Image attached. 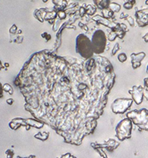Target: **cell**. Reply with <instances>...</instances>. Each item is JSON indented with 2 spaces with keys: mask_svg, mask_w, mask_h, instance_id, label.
<instances>
[{
  "mask_svg": "<svg viewBox=\"0 0 148 158\" xmlns=\"http://www.w3.org/2000/svg\"><path fill=\"white\" fill-rule=\"evenodd\" d=\"M76 50L77 53L85 59L91 58L94 53L92 42L84 34H79L76 40Z\"/></svg>",
  "mask_w": 148,
  "mask_h": 158,
  "instance_id": "1",
  "label": "cell"
},
{
  "mask_svg": "<svg viewBox=\"0 0 148 158\" xmlns=\"http://www.w3.org/2000/svg\"><path fill=\"white\" fill-rule=\"evenodd\" d=\"M128 117L133 120L135 124L143 129L148 130V111L146 109L134 110L128 113Z\"/></svg>",
  "mask_w": 148,
  "mask_h": 158,
  "instance_id": "2",
  "label": "cell"
},
{
  "mask_svg": "<svg viewBox=\"0 0 148 158\" xmlns=\"http://www.w3.org/2000/svg\"><path fill=\"white\" fill-rule=\"evenodd\" d=\"M91 42L94 53H102L105 51L107 45V38L105 32L102 30H97L95 31L93 34Z\"/></svg>",
  "mask_w": 148,
  "mask_h": 158,
  "instance_id": "3",
  "label": "cell"
},
{
  "mask_svg": "<svg viewBox=\"0 0 148 158\" xmlns=\"http://www.w3.org/2000/svg\"><path fill=\"white\" fill-rule=\"evenodd\" d=\"M132 122L129 118L124 119L121 120L116 128V132L118 138L121 140H124L126 138H129L131 135Z\"/></svg>",
  "mask_w": 148,
  "mask_h": 158,
  "instance_id": "4",
  "label": "cell"
},
{
  "mask_svg": "<svg viewBox=\"0 0 148 158\" xmlns=\"http://www.w3.org/2000/svg\"><path fill=\"white\" fill-rule=\"evenodd\" d=\"M133 99L128 98H118L115 100L111 105V109L114 113L123 114L131 106Z\"/></svg>",
  "mask_w": 148,
  "mask_h": 158,
  "instance_id": "5",
  "label": "cell"
},
{
  "mask_svg": "<svg viewBox=\"0 0 148 158\" xmlns=\"http://www.w3.org/2000/svg\"><path fill=\"white\" fill-rule=\"evenodd\" d=\"M129 92L132 95L133 100L135 101L136 104L139 105L142 103L144 97V89L142 86L133 87L132 90H130Z\"/></svg>",
  "mask_w": 148,
  "mask_h": 158,
  "instance_id": "6",
  "label": "cell"
},
{
  "mask_svg": "<svg viewBox=\"0 0 148 158\" xmlns=\"http://www.w3.org/2000/svg\"><path fill=\"white\" fill-rule=\"evenodd\" d=\"M135 17H136L137 22L139 26L140 27H144L148 24V9L139 10L135 13Z\"/></svg>",
  "mask_w": 148,
  "mask_h": 158,
  "instance_id": "7",
  "label": "cell"
},
{
  "mask_svg": "<svg viewBox=\"0 0 148 158\" xmlns=\"http://www.w3.org/2000/svg\"><path fill=\"white\" fill-rule=\"evenodd\" d=\"M145 53L143 52H139V53L131 54L130 57H131V62H132V66L133 69H137L141 66V62L143 60V59L145 57Z\"/></svg>",
  "mask_w": 148,
  "mask_h": 158,
  "instance_id": "8",
  "label": "cell"
},
{
  "mask_svg": "<svg viewBox=\"0 0 148 158\" xmlns=\"http://www.w3.org/2000/svg\"><path fill=\"white\" fill-rule=\"evenodd\" d=\"M94 3L99 9L105 10L109 8L110 4V0H93Z\"/></svg>",
  "mask_w": 148,
  "mask_h": 158,
  "instance_id": "9",
  "label": "cell"
},
{
  "mask_svg": "<svg viewBox=\"0 0 148 158\" xmlns=\"http://www.w3.org/2000/svg\"><path fill=\"white\" fill-rule=\"evenodd\" d=\"M54 4L56 5V6H57L58 8H65L67 5V2L66 0H53Z\"/></svg>",
  "mask_w": 148,
  "mask_h": 158,
  "instance_id": "10",
  "label": "cell"
},
{
  "mask_svg": "<svg viewBox=\"0 0 148 158\" xmlns=\"http://www.w3.org/2000/svg\"><path fill=\"white\" fill-rule=\"evenodd\" d=\"M135 4V0H128L127 2H125L124 4V8L125 9L130 10L133 8V5Z\"/></svg>",
  "mask_w": 148,
  "mask_h": 158,
  "instance_id": "11",
  "label": "cell"
},
{
  "mask_svg": "<svg viewBox=\"0 0 148 158\" xmlns=\"http://www.w3.org/2000/svg\"><path fill=\"white\" fill-rule=\"evenodd\" d=\"M109 8L112 10L113 12H119L120 10L121 6L117 3H110Z\"/></svg>",
  "mask_w": 148,
  "mask_h": 158,
  "instance_id": "12",
  "label": "cell"
},
{
  "mask_svg": "<svg viewBox=\"0 0 148 158\" xmlns=\"http://www.w3.org/2000/svg\"><path fill=\"white\" fill-rule=\"evenodd\" d=\"M144 95L145 96V98L148 101V78H144Z\"/></svg>",
  "mask_w": 148,
  "mask_h": 158,
  "instance_id": "13",
  "label": "cell"
},
{
  "mask_svg": "<svg viewBox=\"0 0 148 158\" xmlns=\"http://www.w3.org/2000/svg\"><path fill=\"white\" fill-rule=\"evenodd\" d=\"M118 59H119V61H120V62H124V61L127 60L126 54L124 53V52L119 54V55L118 56Z\"/></svg>",
  "mask_w": 148,
  "mask_h": 158,
  "instance_id": "14",
  "label": "cell"
},
{
  "mask_svg": "<svg viewBox=\"0 0 148 158\" xmlns=\"http://www.w3.org/2000/svg\"><path fill=\"white\" fill-rule=\"evenodd\" d=\"M87 9H90V11L87 12V13L88 14H90V15H93V14L96 12V8H95L93 6H92V5H88Z\"/></svg>",
  "mask_w": 148,
  "mask_h": 158,
  "instance_id": "15",
  "label": "cell"
},
{
  "mask_svg": "<svg viewBox=\"0 0 148 158\" xmlns=\"http://www.w3.org/2000/svg\"><path fill=\"white\" fill-rule=\"evenodd\" d=\"M58 16H59L60 19H65V17H66V13H65L64 11H62V10H60V11L58 13Z\"/></svg>",
  "mask_w": 148,
  "mask_h": 158,
  "instance_id": "16",
  "label": "cell"
},
{
  "mask_svg": "<svg viewBox=\"0 0 148 158\" xmlns=\"http://www.w3.org/2000/svg\"><path fill=\"white\" fill-rule=\"evenodd\" d=\"M128 20V22H130V25L131 26H134L135 24H134V21H133V18H131V17H128V19H127Z\"/></svg>",
  "mask_w": 148,
  "mask_h": 158,
  "instance_id": "17",
  "label": "cell"
},
{
  "mask_svg": "<svg viewBox=\"0 0 148 158\" xmlns=\"http://www.w3.org/2000/svg\"><path fill=\"white\" fill-rule=\"evenodd\" d=\"M3 91H4V89H3V86L0 83V98L3 97Z\"/></svg>",
  "mask_w": 148,
  "mask_h": 158,
  "instance_id": "18",
  "label": "cell"
},
{
  "mask_svg": "<svg viewBox=\"0 0 148 158\" xmlns=\"http://www.w3.org/2000/svg\"><path fill=\"white\" fill-rule=\"evenodd\" d=\"M143 39L145 41V42H148V33H146V34L143 36Z\"/></svg>",
  "mask_w": 148,
  "mask_h": 158,
  "instance_id": "19",
  "label": "cell"
},
{
  "mask_svg": "<svg viewBox=\"0 0 148 158\" xmlns=\"http://www.w3.org/2000/svg\"><path fill=\"white\" fill-rule=\"evenodd\" d=\"M13 99H8V100H7V103H9L10 105H11L12 103H13Z\"/></svg>",
  "mask_w": 148,
  "mask_h": 158,
  "instance_id": "20",
  "label": "cell"
},
{
  "mask_svg": "<svg viewBox=\"0 0 148 158\" xmlns=\"http://www.w3.org/2000/svg\"><path fill=\"white\" fill-rule=\"evenodd\" d=\"M2 68H3V65H2V64L1 61H0V70L2 69Z\"/></svg>",
  "mask_w": 148,
  "mask_h": 158,
  "instance_id": "21",
  "label": "cell"
},
{
  "mask_svg": "<svg viewBox=\"0 0 148 158\" xmlns=\"http://www.w3.org/2000/svg\"><path fill=\"white\" fill-rule=\"evenodd\" d=\"M145 4H146V5H148V0H147V1H146V2H145Z\"/></svg>",
  "mask_w": 148,
  "mask_h": 158,
  "instance_id": "22",
  "label": "cell"
},
{
  "mask_svg": "<svg viewBox=\"0 0 148 158\" xmlns=\"http://www.w3.org/2000/svg\"><path fill=\"white\" fill-rule=\"evenodd\" d=\"M42 1H43V2H47V1H48V0H42Z\"/></svg>",
  "mask_w": 148,
  "mask_h": 158,
  "instance_id": "23",
  "label": "cell"
},
{
  "mask_svg": "<svg viewBox=\"0 0 148 158\" xmlns=\"http://www.w3.org/2000/svg\"><path fill=\"white\" fill-rule=\"evenodd\" d=\"M147 73L148 74V65H147Z\"/></svg>",
  "mask_w": 148,
  "mask_h": 158,
  "instance_id": "24",
  "label": "cell"
}]
</instances>
